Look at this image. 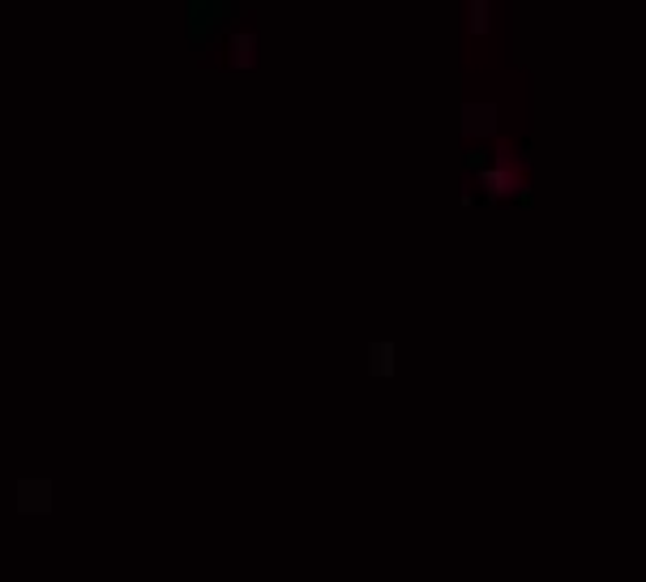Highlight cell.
Wrapping results in <instances>:
<instances>
[{
	"label": "cell",
	"mask_w": 646,
	"mask_h": 582,
	"mask_svg": "<svg viewBox=\"0 0 646 582\" xmlns=\"http://www.w3.org/2000/svg\"><path fill=\"white\" fill-rule=\"evenodd\" d=\"M185 13H189V39L194 43H210L215 34L231 27V4H223V0H194Z\"/></svg>",
	"instance_id": "6da1fadb"
},
{
	"label": "cell",
	"mask_w": 646,
	"mask_h": 582,
	"mask_svg": "<svg viewBox=\"0 0 646 582\" xmlns=\"http://www.w3.org/2000/svg\"><path fill=\"white\" fill-rule=\"evenodd\" d=\"M18 510L22 515H48L52 510V485L48 480H22L18 485Z\"/></svg>",
	"instance_id": "7a4b0ae2"
},
{
	"label": "cell",
	"mask_w": 646,
	"mask_h": 582,
	"mask_svg": "<svg viewBox=\"0 0 646 582\" xmlns=\"http://www.w3.org/2000/svg\"><path fill=\"white\" fill-rule=\"evenodd\" d=\"M368 373L373 377H394V343H373L368 347Z\"/></svg>",
	"instance_id": "3957f363"
},
{
	"label": "cell",
	"mask_w": 646,
	"mask_h": 582,
	"mask_svg": "<svg viewBox=\"0 0 646 582\" xmlns=\"http://www.w3.org/2000/svg\"><path fill=\"white\" fill-rule=\"evenodd\" d=\"M485 189L492 197L501 194V189H506V172H501V167H492V172H485Z\"/></svg>",
	"instance_id": "277c9868"
}]
</instances>
